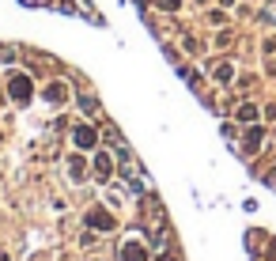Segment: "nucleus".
Masks as SVG:
<instances>
[{
  "mask_svg": "<svg viewBox=\"0 0 276 261\" xmlns=\"http://www.w3.org/2000/svg\"><path fill=\"white\" fill-rule=\"evenodd\" d=\"M95 140H99V133H95L91 125H80V129H76V144L80 148H95Z\"/></svg>",
  "mask_w": 276,
  "mask_h": 261,
  "instance_id": "20e7f679",
  "label": "nucleus"
},
{
  "mask_svg": "<svg viewBox=\"0 0 276 261\" xmlns=\"http://www.w3.org/2000/svg\"><path fill=\"white\" fill-rule=\"evenodd\" d=\"M87 224L95 227V231H110V227H114L117 220H114V216H106L102 208H95V212H87Z\"/></svg>",
  "mask_w": 276,
  "mask_h": 261,
  "instance_id": "f03ea898",
  "label": "nucleus"
},
{
  "mask_svg": "<svg viewBox=\"0 0 276 261\" xmlns=\"http://www.w3.org/2000/svg\"><path fill=\"white\" fill-rule=\"evenodd\" d=\"M110 170H114V163H110V155H106V152H99V155H95V174H99V178H106Z\"/></svg>",
  "mask_w": 276,
  "mask_h": 261,
  "instance_id": "423d86ee",
  "label": "nucleus"
},
{
  "mask_svg": "<svg viewBox=\"0 0 276 261\" xmlns=\"http://www.w3.org/2000/svg\"><path fill=\"white\" fill-rule=\"evenodd\" d=\"M45 99H50V102H57V106H61V102L68 99V87L61 83V80H53L50 87H45Z\"/></svg>",
  "mask_w": 276,
  "mask_h": 261,
  "instance_id": "7ed1b4c3",
  "label": "nucleus"
},
{
  "mask_svg": "<svg viewBox=\"0 0 276 261\" xmlns=\"http://www.w3.org/2000/svg\"><path fill=\"white\" fill-rule=\"evenodd\" d=\"M257 144H261V129H250V137H246V152H254Z\"/></svg>",
  "mask_w": 276,
  "mask_h": 261,
  "instance_id": "0eeeda50",
  "label": "nucleus"
},
{
  "mask_svg": "<svg viewBox=\"0 0 276 261\" xmlns=\"http://www.w3.org/2000/svg\"><path fill=\"white\" fill-rule=\"evenodd\" d=\"M68 170H72V178H83V159H80V155L68 163Z\"/></svg>",
  "mask_w": 276,
  "mask_h": 261,
  "instance_id": "6e6552de",
  "label": "nucleus"
},
{
  "mask_svg": "<svg viewBox=\"0 0 276 261\" xmlns=\"http://www.w3.org/2000/svg\"><path fill=\"white\" fill-rule=\"evenodd\" d=\"M163 12H174V8H182V0H159Z\"/></svg>",
  "mask_w": 276,
  "mask_h": 261,
  "instance_id": "9d476101",
  "label": "nucleus"
},
{
  "mask_svg": "<svg viewBox=\"0 0 276 261\" xmlns=\"http://www.w3.org/2000/svg\"><path fill=\"white\" fill-rule=\"evenodd\" d=\"M8 87H12V99L15 102H27L30 99V80H27V76H12V83H8Z\"/></svg>",
  "mask_w": 276,
  "mask_h": 261,
  "instance_id": "f257e3e1",
  "label": "nucleus"
},
{
  "mask_svg": "<svg viewBox=\"0 0 276 261\" xmlns=\"http://www.w3.org/2000/svg\"><path fill=\"white\" fill-rule=\"evenodd\" d=\"M239 117H242V121H254L257 110H254V106H242V110H239Z\"/></svg>",
  "mask_w": 276,
  "mask_h": 261,
  "instance_id": "1a4fd4ad",
  "label": "nucleus"
},
{
  "mask_svg": "<svg viewBox=\"0 0 276 261\" xmlns=\"http://www.w3.org/2000/svg\"><path fill=\"white\" fill-rule=\"evenodd\" d=\"M121 261H148V250L140 246V242H129V246L121 250Z\"/></svg>",
  "mask_w": 276,
  "mask_h": 261,
  "instance_id": "39448f33",
  "label": "nucleus"
}]
</instances>
